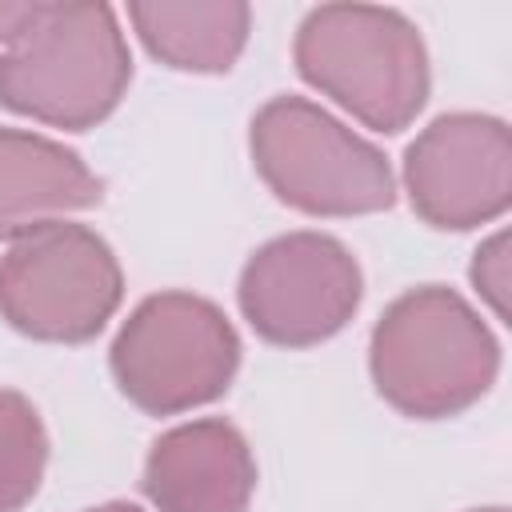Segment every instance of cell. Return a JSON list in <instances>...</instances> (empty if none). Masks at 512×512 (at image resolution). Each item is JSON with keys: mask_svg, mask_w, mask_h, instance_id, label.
I'll use <instances>...</instances> for the list:
<instances>
[{"mask_svg": "<svg viewBox=\"0 0 512 512\" xmlns=\"http://www.w3.org/2000/svg\"><path fill=\"white\" fill-rule=\"evenodd\" d=\"M300 76L376 132H400L428 100V48L420 28L380 4H320L292 44Z\"/></svg>", "mask_w": 512, "mask_h": 512, "instance_id": "3957f363", "label": "cell"}, {"mask_svg": "<svg viewBox=\"0 0 512 512\" xmlns=\"http://www.w3.org/2000/svg\"><path fill=\"white\" fill-rule=\"evenodd\" d=\"M140 488L160 512H248L256 456L228 420L176 424L148 448Z\"/></svg>", "mask_w": 512, "mask_h": 512, "instance_id": "9c48e42d", "label": "cell"}, {"mask_svg": "<svg viewBox=\"0 0 512 512\" xmlns=\"http://www.w3.org/2000/svg\"><path fill=\"white\" fill-rule=\"evenodd\" d=\"M104 180L60 140L0 128V240H16L68 212L96 208Z\"/></svg>", "mask_w": 512, "mask_h": 512, "instance_id": "30bf717a", "label": "cell"}, {"mask_svg": "<svg viewBox=\"0 0 512 512\" xmlns=\"http://www.w3.org/2000/svg\"><path fill=\"white\" fill-rule=\"evenodd\" d=\"M48 464V432L36 404L12 388H0V512H20Z\"/></svg>", "mask_w": 512, "mask_h": 512, "instance_id": "7c38bea8", "label": "cell"}, {"mask_svg": "<svg viewBox=\"0 0 512 512\" xmlns=\"http://www.w3.org/2000/svg\"><path fill=\"white\" fill-rule=\"evenodd\" d=\"M132 80V56L108 4H36L0 52V104L52 128L100 124Z\"/></svg>", "mask_w": 512, "mask_h": 512, "instance_id": "7a4b0ae2", "label": "cell"}, {"mask_svg": "<svg viewBox=\"0 0 512 512\" xmlns=\"http://www.w3.org/2000/svg\"><path fill=\"white\" fill-rule=\"evenodd\" d=\"M356 256L324 232H288L256 248L240 272V312L276 348H312L336 336L360 308Z\"/></svg>", "mask_w": 512, "mask_h": 512, "instance_id": "52a82bcc", "label": "cell"}, {"mask_svg": "<svg viewBox=\"0 0 512 512\" xmlns=\"http://www.w3.org/2000/svg\"><path fill=\"white\" fill-rule=\"evenodd\" d=\"M32 12H36V4H0V40L8 44L32 20Z\"/></svg>", "mask_w": 512, "mask_h": 512, "instance_id": "5bb4252c", "label": "cell"}, {"mask_svg": "<svg viewBox=\"0 0 512 512\" xmlns=\"http://www.w3.org/2000/svg\"><path fill=\"white\" fill-rule=\"evenodd\" d=\"M88 512H144V508H136V504H128V500H108V504H96V508H88Z\"/></svg>", "mask_w": 512, "mask_h": 512, "instance_id": "9a60e30c", "label": "cell"}, {"mask_svg": "<svg viewBox=\"0 0 512 512\" xmlns=\"http://www.w3.org/2000/svg\"><path fill=\"white\" fill-rule=\"evenodd\" d=\"M472 512H508V508H472Z\"/></svg>", "mask_w": 512, "mask_h": 512, "instance_id": "2e32d148", "label": "cell"}, {"mask_svg": "<svg viewBox=\"0 0 512 512\" xmlns=\"http://www.w3.org/2000/svg\"><path fill=\"white\" fill-rule=\"evenodd\" d=\"M144 48L180 72H228L248 44L252 8L240 0H152L128 4Z\"/></svg>", "mask_w": 512, "mask_h": 512, "instance_id": "8fae6325", "label": "cell"}, {"mask_svg": "<svg viewBox=\"0 0 512 512\" xmlns=\"http://www.w3.org/2000/svg\"><path fill=\"white\" fill-rule=\"evenodd\" d=\"M368 368L376 392L400 416L444 420L492 388L500 344L460 292L424 284L384 308L372 328Z\"/></svg>", "mask_w": 512, "mask_h": 512, "instance_id": "6da1fadb", "label": "cell"}, {"mask_svg": "<svg viewBox=\"0 0 512 512\" xmlns=\"http://www.w3.org/2000/svg\"><path fill=\"white\" fill-rule=\"evenodd\" d=\"M472 284L492 304L496 316H508V232L484 240L472 256Z\"/></svg>", "mask_w": 512, "mask_h": 512, "instance_id": "4fadbf2b", "label": "cell"}, {"mask_svg": "<svg viewBox=\"0 0 512 512\" xmlns=\"http://www.w3.org/2000/svg\"><path fill=\"white\" fill-rule=\"evenodd\" d=\"M248 144L276 200L308 216H364L396 200L384 152L304 96H272L252 116Z\"/></svg>", "mask_w": 512, "mask_h": 512, "instance_id": "277c9868", "label": "cell"}, {"mask_svg": "<svg viewBox=\"0 0 512 512\" xmlns=\"http://www.w3.org/2000/svg\"><path fill=\"white\" fill-rule=\"evenodd\" d=\"M120 296L116 252L88 224H40L0 256V316L32 340L84 344L112 320Z\"/></svg>", "mask_w": 512, "mask_h": 512, "instance_id": "8992f818", "label": "cell"}, {"mask_svg": "<svg viewBox=\"0 0 512 512\" xmlns=\"http://www.w3.org/2000/svg\"><path fill=\"white\" fill-rule=\"evenodd\" d=\"M116 388L148 416H176L228 392L240 368L232 320L196 292H156L132 308L108 352Z\"/></svg>", "mask_w": 512, "mask_h": 512, "instance_id": "5b68a950", "label": "cell"}, {"mask_svg": "<svg viewBox=\"0 0 512 512\" xmlns=\"http://www.w3.org/2000/svg\"><path fill=\"white\" fill-rule=\"evenodd\" d=\"M412 212L432 228H476L504 216L512 196V136L500 116H436L404 152Z\"/></svg>", "mask_w": 512, "mask_h": 512, "instance_id": "ba28073f", "label": "cell"}]
</instances>
